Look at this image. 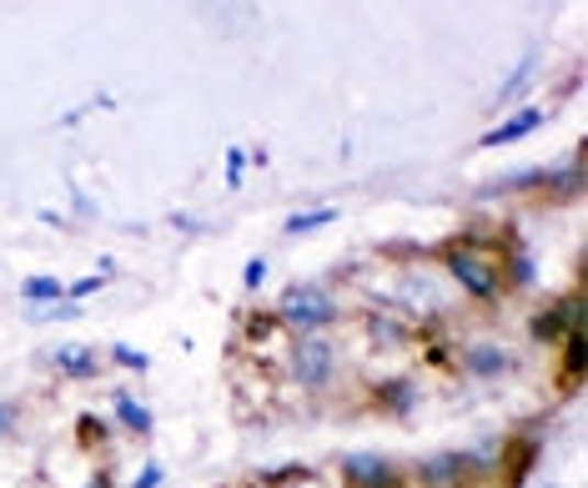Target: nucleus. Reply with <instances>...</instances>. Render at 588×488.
<instances>
[{"label":"nucleus","mask_w":588,"mask_h":488,"mask_svg":"<svg viewBox=\"0 0 588 488\" xmlns=\"http://www.w3.org/2000/svg\"><path fill=\"white\" fill-rule=\"evenodd\" d=\"M287 373L307 393H328L332 382H337V347H332V337L297 333L292 347H287Z\"/></svg>","instance_id":"obj_2"},{"label":"nucleus","mask_w":588,"mask_h":488,"mask_svg":"<svg viewBox=\"0 0 588 488\" xmlns=\"http://www.w3.org/2000/svg\"><path fill=\"white\" fill-rule=\"evenodd\" d=\"M382 408L398 418H408L412 408H418V388H412V378H392L388 388H382Z\"/></svg>","instance_id":"obj_13"},{"label":"nucleus","mask_w":588,"mask_h":488,"mask_svg":"<svg viewBox=\"0 0 588 488\" xmlns=\"http://www.w3.org/2000/svg\"><path fill=\"white\" fill-rule=\"evenodd\" d=\"M539 126H543V111L539 107H523V111H513V117H508V121H498V126H493V132H488V136H482V152H493V146H508V142H523V136H529V132H539Z\"/></svg>","instance_id":"obj_9"},{"label":"nucleus","mask_w":588,"mask_h":488,"mask_svg":"<svg viewBox=\"0 0 588 488\" xmlns=\"http://www.w3.org/2000/svg\"><path fill=\"white\" fill-rule=\"evenodd\" d=\"M342 478L347 488H398L402 484V468L392 464L388 453H373V448H357L342 458Z\"/></svg>","instance_id":"obj_5"},{"label":"nucleus","mask_w":588,"mask_h":488,"mask_svg":"<svg viewBox=\"0 0 588 488\" xmlns=\"http://www.w3.org/2000/svg\"><path fill=\"white\" fill-rule=\"evenodd\" d=\"M46 363H51V368H60L66 378H81V382L101 373V357H96V347H86V343H60V347H51Z\"/></svg>","instance_id":"obj_8"},{"label":"nucleus","mask_w":588,"mask_h":488,"mask_svg":"<svg viewBox=\"0 0 588 488\" xmlns=\"http://www.w3.org/2000/svg\"><path fill=\"white\" fill-rule=\"evenodd\" d=\"M337 222V207H318V212H302V217H287L282 232L287 237H302V232H318V226Z\"/></svg>","instance_id":"obj_14"},{"label":"nucleus","mask_w":588,"mask_h":488,"mask_svg":"<svg viewBox=\"0 0 588 488\" xmlns=\"http://www.w3.org/2000/svg\"><path fill=\"white\" fill-rule=\"evenodd\" d=\"M111 418H117L121 429L126 433H136V439H152V429H156V418H152V408L146 403H136V398L131 393H111Z\"/></svg>","instance_id":"obj_10"},{"label":"nucleus","mask_w":588,"mask_h":488,"mask_svg":"<svg viewBox=\"0 0 588 488\" xmlns=\"http://www.w3.org/2000/svg\"><path fill=\"white\" fill-rule=\"evenodd\" d=\"M533 71H539V51H523V60H518V71L503 81V91H498V101H518V96H529V81H533Z\"/></svg>","instance_id":"obj_12"},{"label":"nucleus","mask_w":588,"mask_h":488,"mask_svg":"<svg viewBox=\"0 0 588 488\" xmlns=\"http://www.w3.org/2000/svg\"><path fill=\"white\" fill-rule=\"evenodd\" d=\"M412 478H418L423 488H468L473 478H478V458H473V453H463V448L428 453V458H418Z\"/></svg>","instance_id":"obj_4"},{"label":"nucleus","mask_w":588,"mask_h":488,"mask_svg":"<svg viewBox=\"0 0 588 488\" xmlns=\"http://www.w3.org/2000/svg\"><path fill=\"white\" fill-rule=\"evenodd\" d=\"M86 488H111V484H107V478H96V484H86Z\"/></svg>","instance_id":"obj_23"},{"label":"nucleus","mask_w":588,"mask_h":488,"mask_svg":"<svg viewBox=\"0 0 588 488\" xmlns=\"http://www.w3.org/2000/svg\"><path fill=\"white\" fill-rule=\"evenodd\" d=\"M242 167H247V152L232 146V152H226V181H232V187H242Z\"/></svg>","instance_id":"obj_19"},{"label":"nucleus","mask_w":588,"mask_h":488,"mask_svg":"<svg viewBox=\"0 0 588 488\" xmlns=\"http://www.w3.org/2000/svg\"><path fill=\"white\" fill-rule=\"evenodd\" d=\"M277 322L292 328V333H322V328L337 322V302H332L328 287L297 282V287H287L282 302H277Z\"/></svg>","instance_id":"obj_3"},{"label":"nucleus","mask_w":588,"mask_h":488,"mask_svg":"<svg viewBox=\"0 0 588 488\" xmlns=\"http://www.w3.org/2000/svg\"><path fill=\"white\" fill-rule=\"evenodd\" d=\"M503 267H513L518 287H529V282H533V257H529V252H513V257H508Z\"/></svg>","instance_id":"obj_18"},{"label":"nucleus","mask_w":588,"mask_h":488,"mask_svg":"<svg viewBox=\"0 0 588 488\" xmlns=\"http://www.w3.org/2000/svg\"><path fill=\"white\" fill-rule=\"evenodd\" d=\"M574 328H584V298H578V292L543 312V318L533 322V337H539V343H564Z\"/></svg>","instance_id":"obj_7"},{"label":"nucleus","mask_w":588,"mask_h":488,"mask_svg":"<svg viewBox=\"0 0 588 488\" xmlns=\"http://www.w3.org/2000/svg\"><path fill=\"white\" fill-rule=\"evenodd\" d=\"M15 423H21V403H0V439L15 433Z\"/></svg>","instance_id":"obj_22"},{"label":"nucleus","mask_w":588,"mask_h":488,"mask_svg":"<svg viewBox=\"0 0 588 488\" xmlns=\"http://www.w3.org/2000/svg\"><path fill=\"white\" fill-rule=\"evenodd\" d=\"M564 378L568 382L584 378V328H574V333L564 337Z\"/></svg>","instance_id":"obj_15"},{"label":"nucleus","mask_w":588,"mask_h":488,"mask_svg":"<svg viewBox=\"0 0 588 488\" xmlns=\"http://www.w3.org/2000/svg\"><path fill=\"white\" fill-rule=\"evenodd\" d=\"M162 478H166V468L152 458V464H146L142 474H136V484H131V488H162Z\"/></svg>","instance_id":"obj_20"},{"label":"nucleus","mask_w":588,"mask_h":488,"mask_svg":"<svg viewBox=\"0 0 588 488\" xmlns=\"http://www.w3.org/2000/svg\"><path fill=\"white\" fill-rule=\"evenodd\" d=\"M443 263H447V277H453L473 302L503 298V257H498V247H488V242H453V247L443 252Z\"/></svg>","instance_id":"obj_1"},{"label":"nucleus","mask_w":588,"mask_h":488,"mask_svg":"<svg viewBox=\"0 0 588 488\" xmlns=\"http://www.w3.org/2000/svg\"><path fill=\"white\" fill-rule=\"evenodd\" d=\"M463 368L473 373V378H508V373L518 368V357L508 353L503 343H493V337H473L468 347H463Z\"/></svg>","instance_id":"obj_6"},{"label":"nucleus","mask_w":588,"mask_h":488,"mask_svg":"<svg viewBox=\"0 0 588 488\" xmlns=\"http://www.w3.org/2000/svg\"><path fill=\"white\" fill-rule=\"evenodd\" d=\"M101 282H107L101 273H96V277H81V282H71V287H66V302H86V298H96V292H101Z\"/></svg>","instance_id":"obj_17"},{"label":"nucleus","mask_w":588,"mask_h":488,"mask_svg":"<svg viewBox=\"0 0 588 488\" xmlns=\"http://www.w3.org/2000/svg\"><path fill=\"white\" fill-rule=\"evenodd\" d=\"M242 282H247L252 292H257V287L267 282V257H252V263H247V273H242Z\"/></svg>","instance_id":"obj_21"},{"label":"nucleus","mask_w":588,"mask_h":488,"mask_svg":"<svg viewBox=\"0 0 588 488\" xmlns=\"http://www.w3.org/2000/svg\"><path fill=\"white\" fill-rule=\"evenodd\" d=\"M21 298L25 308H56V302H66V282H56V277H25Z\"/></svg>","instance_id":"obj_11"},{"label":"nucleus","mask_w":588,"mask_h":488,"mask_svg":"<svg viewBox=\"0 0 588 488\" xmlns=\"http://www.w3.org/2000/svg\"><path fill=\"white\" fill-rule=\"evenodd\" d=\"M111 357H117L121 368H131V373H146V368H152V357L136 353V347H126V343H111Z\"/></svg>","instance_id":"obj_16"}]
</instances>
